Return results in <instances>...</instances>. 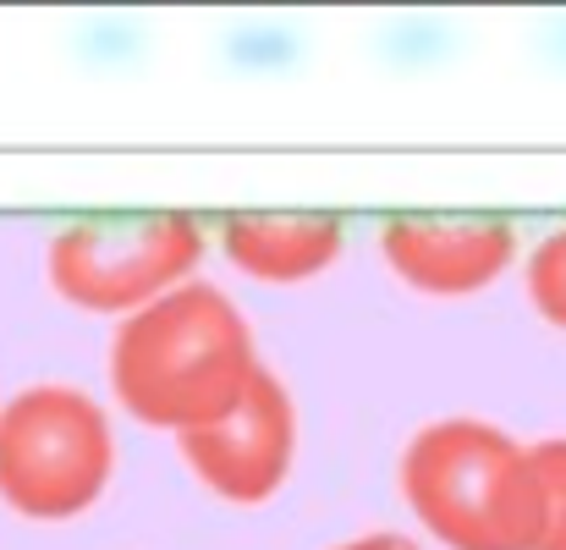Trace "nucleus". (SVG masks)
I'll return each mask as SVG.
<instances>
[{"label":"nucleus","mask_w":566,"mask_h":550,"mask_svg":"<svg viewBox=\"0 0 566 550\" xmlns=\"http://www.w3.org/2000/svg\"><path fill=\"white\" fill-rule=\"evenodd\" d=\"M259 369L264 364L253 353L248 320L209 281H188L160 303L127 314L111 342V385L122 407L138 424L177 435L226 418L248 396Z\"/></svg>","instance_id":"nucleus-1"},{"label":"nucleus","mask_w":566,"mask_h":550,"mask_svg":"<svg viewBox=\"0 0 566 550\" xmlns=\"http://www.w3.org/2000/svg\"><path fill=\"white\" fill-rule=\"evenodd\" d=\"M401 490L451 550H539L545 490L534 457L479 418H440L412 435Z\"/></svg>","instance_id":"nucleus-2"},{"label":"nucleus","mask_w":566,"mask_h":550,"mask_svg":"<svg viewBox=\"0 0 566 550\" xmlns=\"http://www.w3.org/2000/svg\"><path fill=\"white\" fill-rule=\"evenodd\" d=\"M111 418L72 385H33L0 407V501L22 518H77L111 479Z\"/></svg>","instance_id":"nucleus-3"},{"label":"nucleus","mask_w":566,"mask_h":550,"mask_svg":"<svg viewBox=\"0 0 566 550\" xmlns=\"http://www.w3.org/2000/svg\"><path fill=\"white\" fill-rule=\"evenodd\" d=\"M203 259V220L182 209L77 215L50 237V287L94 314H138L188 287Z\"/></svg>","instance_id":"nucleus-4"},{"label":"nucleus","mask_w":566,"mask_h":550,"mask_svg":"<svg viewBox=\"0 0 566 550\" xmlns=\"http://www.w3.org/2000/svg\"><path fill=\"white\" fill-rule=\"evenodd\" d=\"M292 440H297L292 402H286L281 380L270 369H259L248 396L226 418L182 429V457L214 496L253 507L281 490V479L292 468Z\"/></svg>","instance_id":"nucleus-5"},{"label":"nucleus","mask_w":566,"mask_h":550,"mask_svg":"<svg viewBox=\"0 0 566 550\" xmlns=\"http://www.w3.org/2000/svg\"><path fill=\"white\" fill-rule=\"evenodd\" d=\"M512 226L484 215H390L379 226V248L390 270L418 292H479L512 259Z\"/></svg>","instance_id":"nucleus-6"},{"label":"nucleus","mask_w":566,"mask_h":550,"mask_svg":"<svg viewBox=\"0 0 566 550\" xmlns=\"http://www.w3.org/2000/svg\"><path fill=\"white\" fill-rule=\"evenodd\" d=\"M214 237L253 281H308L342 253L336 215H220Z\"/></svg>","instance_id":"nucleus-7"},{"label":"nucleus","mask_w":566,"mask_h":550,"mask_svg":"<svg viewBox=\"0 0 566 550\" xmlns=\"http://www.w3.org/2000/svg\"><path fill=\"white\" fill-rule=\"evenodd\" d=\"M528 292H534V309L551 325H566V231L539 242V253L528 264Z\"/></svg>","instance_id":"nucleus-8"},{"label":"nucleus","mask_w":566,"mask_h":550,"mask_svg":"<svg viewBox=\"0 0 566 550\" xmlns=\"http://www.w3.org/2000/svg\"><path fill=\"white\" fill-rule=\"evenodd\" d=\"M534 457V474H539V490H545V540L539 550H566V440H551Z\"/></svg>","instance_id":"nucleus-9"},{"label":"nucleus","mask_w":566,"mask_h":550,"mask_svg":"<svg viewBox=\"0 0 566 550\" xmlns=\"http://www.w3.org/2000/svg\"><path fill=\"white\" fill-rule=\"evenodd\" d=\"M336 550H418V546L401 540V535H369V540H353V546H336Z\"/></svg>","instance_id":"nucleus-10"}]
</instances>
